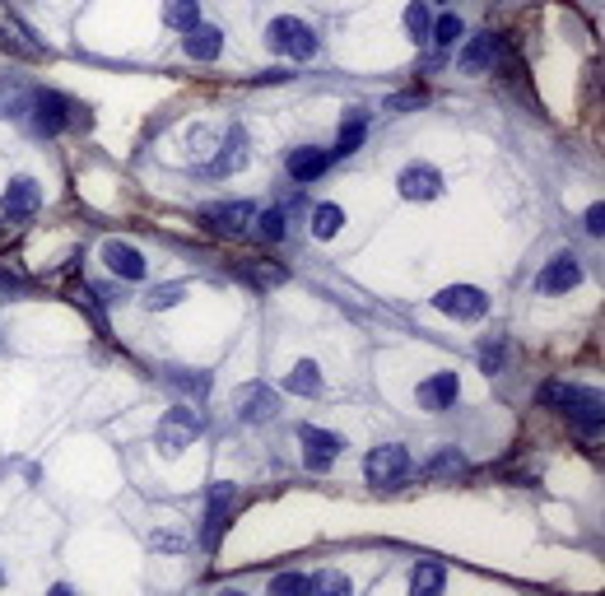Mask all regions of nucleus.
Segmentation results:
<instances>
[{
	"label": "nucleus",
	"instance_id": "f257e3e1",
	"mask_svg": "<svg viewBox=\"0 0 605 596\" xmlns=\"http://www.w3.org/2000/svg\"><path fill=\"white\" fill-rule=\"evenodd\" d=\"M266 42H270V52L294 56V61H312V56H317V33H312L303 19H294V14H280V19L266 28Z\"/></svg>",
	"mask_w": 605,
	"mask_h": 596
},
{
	"label": "nucleus",
	"instance_id": "f03ea898",
	"mask_svg": "<svg viewBox=\"0 0 605 596\" xmlns=\"http://www.w3.org/2000/svg\"><path fill=\"white\" fill-rule=\"evenodd\" d=\"M159 452L163 457H177L182 447H191L196 438H201V410H191V406H173L168 415L159 420Z\"/></svg>",
	"mask_w": 605,
	"mask_h": 596
},
{
	"label": "nucleus",
	"instance_id": "7ed1b4c3",
	"mask_svg": "<svg viewBox=\"0 0 605 596\" xmlns=\"http://www.w3.org/2000/svg\"><path fill=\"white\" fill-rule=\"evenodd\" d=\"M363 475L373 480L377 489H391L401 485L405 475H410V452H405L401 443H382L368 452V461H363Z\"/></svg>",
	"mask_w": 605,
	"mask_h": 596
},
{
	"label": "nucleus",
	"instance_id": "20e7f679",
	"mask_svg": "<svg viewBox=\"0 0 605 596\" xmlns=\"http://www.w3.org/2000/svg\"><path fill=\"white\" fill-rule=\"evenodd\" d=\"M233 410H238L242 420H252V424H266L280 415V396L270 392L266 382H242L238 392H233Z\"/></svg>",
	"mask_w": 605,
	"mask_h": 596
},
{
	"label": "nucleus",
	"instance_id": "39448f33",
	"mask_svg": "<svg viewBox=\"0 0 605 596\" xmlns=\"http://www.w3.org/2000/svg\"><path fill=\"white\" fill-rule=\"evenodd\" d=\"M433 303H438V312L461 317V322H475V317L489 312V298H484V289H475V285H447V289H438Z\"/></svg>",
	"mask_w": 605,
	"mask_h": 596
},
{
	"label": "nucleus",
	"instance_id": "423d86ee",
	"mask_svg": "<svg viewBox=\"0 0 605 596\" xmlns=\"http://www.w3.org/2000/svg\"><path fill=\"white\" fill-rule=\"evenodd\" d=\"M28 108H33V131L38 136H61L66 131V117H70V103L61 94H52V89H38V94L28 98Z\"/></svg>",
	"mask_w": 605,
	"mask_h": 596
},
{
	"label": "nucleus",
	"instance_id": "0eeeda50",
	"mask_svg": "<svg viewBox=\"0 0 605 596\" xmlns=\"http://www.w3.org/2000/svg\"><path fill=\"white\" fill-rule=\"evenodd\" d=\"M229 503H233V485L219 480L210 489V508H205V531H201L205 550H219V541H224V531H229Z\"/></svg>",
	"mask_w": 605,
	"mask_h": 596
},
{
	"label": "nucleus",
	"instance_id": "6e6552de",
	"mask_svg": "<svg viewBox=\"0 0 605 596\" xmlns=\"http://www.w3.org/2000/svg\"><path fill=\"white\" fill-rule=\"evenodd\" d=\"M298 438H303V461H308V471H326L331 461L345 452V438L340 434H326V429H298Z\"/></svg>",
	"mask_w": 605,
	"mask_h": 596
},
{
	"label": "nucleus",
	"instance_id": "1a4fd4ad",
	"mask_svg": "<svg viewBox=\"0 0 605 596\" xmlns=\"http://www.w3.org/2000/svg\"><path fill=\"white\" fill-rule=\"evenodd\" d=\"M252 219H256L252 201H224V205H210V210H205V224H210L215 233H224V238L247 233L252 229Z\"/></svg>",
	"mask_w": 605,
	"mask_h": 596
},
{
	"label": "nucleus",
	"instance_id": "9d476101",
	"mask_svg": "<svg viewBox=\"0 0 605 596\" xmlns=\"http://www.w3.org/2000/svg\"><path fill=\"white\" fill-rule=\"evenodd\" d=\"M457 392H461V382H457V373H433V378H424L419 382V392H415V401L424 410H452L457 406Z\"/></svg>",
	"mask_w": 605,
	"mask_h": 596
},
{
	"label": "nucleus",
	"instance_id": "9b49d317",
	"mask_svg": "<svg viewBox=\"0 0 605 596\" xmlns=\"http://www.w3.org/2000/svg\"><path fill=\"white\" fill-rule=\"evenodd\" d=\"M103 266L112 275H121V280H145V271H149L145 252L131 243H103Z\"/></svg>",
	"mask_w": 605,
	"mask_h": 596
},
{
	"label": "nucleus",
	"instance_id": "f8f14e48",
	"mask_svg": "<svg viewBox=\"0 0 605 596\" xmlns=\"http://www.w3.org/2000/svg\"><path fill=\"white\" fill-rule=\"evenodd\" d=\"M38 205H42V191L33 177H14L10 187H5V196H0V210L10 219H28V215H38Z\"/></svg>",
	"mask_w": 605,
	"mask_h": 596
},
{
	"label": "nucleus",
	"instance_id": "ddd939ff",
	"mask_svg": "<svg viewBox=\"0 0 605 596\" xmlns=\"http://www.w3.org/2000/svg\"><path fill=\"white\" fill-rule=\"evenodd\" d=\"M582 285V266L578 257H568V252H559V257L540 271V294H568V289Z\"/></svg>",
	"mask_w": 605,
	"mask_h": 596
},
{
	"label": "nucleus",
	"instance_id": "4468645a",
	"mask_svg": "<svg viewBox=\"0 0 605 596\" xmlns=\"http://www.w3.org/2000/svg\"><path fill=\"white\" fill-rule=\"evenodd\" d=\"M396 187H401L405 201H433V196L443 191V173L429 168V163H415V168H405V173H401Z\"/></svg>",
	"mask_w": 605,
	"mask_h": 596
},
{
	"label": "nucleus",
	"instance_id": "2eb2a0df",
	"mask_svg": "<svg viewBox=\"0 0 605 596\" xmlns=\"http://www.w3.org/2000/svg\"><path fill=\"white\" fill-rule=\"evenodd\" d=\"M336 159L331 149H317V145H298L289 149V177L294 182H317V177L326 173V163Z\"/></svg>",
	"mask_w": 605,
	"mask_h": 596
},
{
	"label": "nucleus",
	"instance_id": "dca6fc26",
	"mask_svg": "<svg viewBox=\"0 0 605 596\" xmlns=\"http://www.w3.org/2000/svg\"><path fill=\"white\" fill-rule=\"evenodd\" d=\"M182 47H187L191 61H215V56L224 52V28H219V24H196V28H187Z\"/></svg>",
	"mask_w": 605,
	"mask_h": 596
},
{
	"label": "nucleus",
	"instance_id": "f3484780",
	"mask_svg": "<svg viewBox=\"0 0 605 596\" xmlns=\"http://www.w3.org/2000/svg\"><path fill=\"white\" fill-rule=\"evenodd\" d=\"M424 475L438 480V485H443V480H466V475H471V461H466L461 447H438L429 457V466H424Z\"/></svg>",
	"mask_w": 605,
	"mask_h": 596
},
{
	"label": "nucleus",
	"instance_id": "a211bd4d",
	"mask_svg": "<svg viewBox=\"0 0 605 596\" xmlns=\"http://www.w3.org/2000/svg\"><path fill=\"white\" fill-rule=\"evenodd\" d=\"M494 56H498V38H494V33H480V38L466 42V52H461V70H466V75H484V70L494 66Z\"/></svg>",
	"mask_w": 605,
	"mask_h": 596
},
{
	"label": "nucleus",
	"instance_id": "6ab92c4d",
	"mask_svg": "<svg viewBox=\"0 0 605 596\" xmlns=\"http://www.w3.org/2000/svg\"><path fill=\"white\" fill-rule=\"evenodd\" d=\"M363 136H368V112L363 108H345V122H340V140H336V149L331 154H354V149L363 145Z\"/></svg>",
	"mask_w": 605,
	"mask_h": 596
},
{
	"label": "nucleus",
	"instance_id": "aec40b11",
	"mask_svg": "<svg viewBox=\"0 0 605 596\" xmlns=\"http://www.w3.org/2000/svg\"><path fill=\"white\" fill-rule=\"evenodd\" d=\"M443 587H447L443 564H433V559L415 564V573H410V596H443Z\"/></svg>",
	"mask_w": 605,
	"mask_h": 596
},
{
	"label": "nucleus",
	"instance_id": "412c9836",
	"mask_svg": "<svg viewBox=\"0 0 605 596\" xmlns=\"http://www.w3.org/2000/svg\"><path fill=\"white\" fill-rule=\"evenodd\" d=\"M163 24L187 33V28L201 24V0H163Z\"/></svg>",
	"mask_w": 605,
	"mask_h": 596
},
{
	"label": "nucleus",
	"instance_id": "4be33fe9",
	"mask_svg": "<svg viewBox=\"0 0 605 596\" xmlns=\"http://www.w3.org/2000/svg\"><path fill=\"white\" fill-rule=\"evenodd\" d=\"M303 596H354V583L340 569H322L308 578V592Z\"/></svg>",
	"mask_w": 605,
	"mask_h": 596
},
{
	"label": "nucleus",
	"instance_id": "5701e85b",
	"mask_svg": "<svg viewBox=\"0 0 605 596\" xmlns=\"http://www.w3.org/2000/svg\"><path fill=\"white\" fill-rule=\"evenodd\" d=\"M0 47H5V52H14V56H47V47H42L33 33H24L19 24L0 28Z\"/></svg>",
	"mask_w": 605,
	"mask_h": 596
},
{
	"label": "nucleus",
	"instance_id": "b1692460",
	"mask_svg": "<svg viewBox=\"0 0 605 596\" xmlns=\"http://www.w3.org/2000/svg\"><path fill=\"white\" fill-rule=\"evenodd\" d=\"M289 392H294V396H317V392H322V368L312 364V359L294 364V373H289Z\"/></svg>",
	"mask_w": 605,
	"mask_h": 596
},
{
	"label": "nucleus",
	"instance_id": "393cba45",
	"mask_svg": "<svg viewBox=\"0 0 605 596\" xmlns=\"http://www.w3.org/2000/svg\"><path fill=\"white\" fill-rule=\"evenodd\" d=\"M238 275L242 280H252V285H261V289H270V285H284V266H275V261H252V266H238Z\"/></svg>",
	"mask_w": 605,
	"mask_h": 596
},
{
	"label": "nucleus",
	"instance_id": "a878e982",
	"mask_svg": "<svg viewBox=\"0 0 605 596\" xmlns=\"http://www.w3.org/2000/svg\"><path fill=\"white\" fill-rule=\"evenodd\" d=\"M429 28H433L429 5H424V0H410V5H405V33L415 42H429Z\"/></svg>",
	"mask_w": 605,
	"mask_h": 596
},
{
	"label": "nucleus",
	"instance_id": "bb28decb",
	"mask_svg": "<svg viewBox=\"0 0 605 596\" xmlns=\"http://www.w3.org/2000/svg\"><path fill=\"white\" fill-rule=\"evenodd\" d=\"M340 224H345V210H340V205H317V210H312V233H317V238H336Z\"/></svg>",
	"mask_w": 605,
	"mask_h": 596
},
{
	"label": "nucleus",
	"instance_id": "cd10ccee",
	"mask_svg": "<svg viewBox=\"0 0 605 596\" xmlns=\"http://www.w3.org/2000/svg\"><path fill=\"white\" fill-rule=\"evenodd\" d=\"M540 406H550V410H564L568 415V406H573V396H578V387H568V382H545L540 387Z\"/></svg>",
	"mask_w": 605,
	"mask_h": 596
},
{
	"label": "nucleus",
	"instance_id": "c85d7f7f",
	"mask_svg": "<svg viewBox=\"0 0 605 596\" xmlns=\"http://www.w3.org/2000/svg\"><path fill=\"white\" fill-rule=\"evenodd\" d=\"M242 140H247V136H242L238 126H233L229 140H224V154L215 159V173H233V168H238V163L247 159V149H242Z\"/></svg>",
	"mask_w": 605,
	"mask_h": 596
},
{
	"label": "nucleus",
	"instance_id": "c756f323",
	"mask_svg": "<svg viewBox=\"0 0 605 596\" xmlns=\"http://www.w3.org/2000/svg\"><path fill=\"white\" fill-rule=\"evenodd\" d=\"M461 33H466V24H461L457 14H443V19H438V24L429 28V42H438V52H443V47L461 42Z\"/></svg>",
	"mask_w": 605,
	"mask_h": 596
},
{
	"label": "nucleus",
	"instance_id": "7c9ffc66",
	"mask_svg": "<svg viewBox=\"0 0 605 596\" xmlns=\"http://www.w3.org/2000/svg\"><path fill=\"white\" fill-rule=\"evenodd\" d=\"M252 224H256V233H261L266 243H280V238H284V210H280V205L261 210V215H256Z\"/></svg>",
	"mask_w": 605,
	"mask_h": 596
},
{
	"label": "nucleus",
	"instance_id": "2f4dec72",
	"mask_svg": "<svg viewBox=\"0 0 605 596\" xmlns=\"http://www.w3.org/2000/svg\"><path fill=\"white\" fill-rule=\"evenodd\" d=\"M187 298V285H159L154 294L145 298V308H154V312H163V308H177Z\"/></svg>",
	"mask_w": 605,
	"mask_h": 596
},
{
	"label": "nucleus",
	"instance_id": "473e14b6",
	"mask_svg": "<svg viewBox=\"0 0 605 596\" xmlns=\"http://www.w3.org/2000/svg\"><path fill=\"white\" fill-rule=\"evenodd\" d=\"M308 592V578L303 573H280L275 583H270V596H303Z\"/></svg>",
	"mask_w": 605,
	"mask_h": 596
},
{
	"label": "nucleus",
	"instance_id": "72a5a7b5",
	"mask_svg": "<svg viewBox=\"0 0 605 596\" xmlns=\"http://www.w3.org/2000/svg\"><path fill=\"white\" fill-rule=\"evenodd\" d=\"M503 354H508V345H503V336H494L480 350V368H484V373H498V368H503Z\"/></svg>",
	"mask_w": 605,
	"mask_h": 596
},
{
	"label": "nucleus",
	"instance_id": "f704fd0d",
	"mask_svg": "<svg viewBox=\"0 0 605 596\" xmlns=\"http://www.w3.org/2000/svg\"><path fill=\"white\" fill-rule=\"evenodd\" d=\"M28 108V98H19L14 89H0V117H19Z\"/></svg>",
	"mask_w": 605,
	"mask_h": 596
},
{
	"label": "nucleus",
	"instance_id": "c9c22d12",
	"mask_svg": "<svg viewBox=\"0 0 605 596\" xmlns=\"http://www.w3.org/2000/svg\"><path fill=\"white\" fill-rule=\"evenodd\" d=\"M173 387H182V392H205L210 382H205L201 373H173Z\"/></svg>",
	"mask_w": 605,
	"mask_h": 596
},
{
	"label": "nucleus",
	"instance_id": "e433bc0d",
	"mask_svg": "<svg viewBox=\"0 0 605 596\" xmlns=\"http://www.w3.org/2000/svg\"><path fill=\"white\" fill-rule=\"evenodd\" d=\"M582 224H587V233H596V238H601V229H605V205L596 201L592 210H587V219H582Z\"/></svg>",
	"mask_w": 605,
	"mask_h": 596
},
{
	"label": "nucleus",
	"instance_id": "4c0bfd02",
	"mask_svg": "<svg viewBox=\"0 0 605 596\" xmlns=\"http://www.w3.org/2000/svg\"><path fill=\"white\" fill-rule=\"evenodd\" d=\"M47 596H80V592H75V587H70V583H56Z\"/></svg>",
	"mask_w": 605,
	"mask_h": 596
},
{
	"label": "nucleus",
	"instance_id": "58836bf2",
	"mask_svg": "<svg viewBox=\"0 0 605 596\" xmlns=\"http://www.w3.org/2000/svg\"><path fill=\"white\" fill-rule=\"evenodd\" d=\"M215 596H247V592H238V587H224V592H215Z\"/></svg>",
	"mask_w": 605,
	"mask_h": 596
},
{
	"label": "nucleus",
	"instance_id": "ea45409f",
	"mask_svg": "<svg viewBox=\"0 0 605 596\" xmlns=\"http://www.w3.org/2000/svg\"><path fill=\"white\" fill-rule=\"evenodd\" d=\"M0 578H5V573H0Z\"/></svg>",
	"mask_w": 605,
	"mask_h": 596
}]
</instances>
